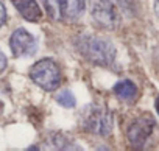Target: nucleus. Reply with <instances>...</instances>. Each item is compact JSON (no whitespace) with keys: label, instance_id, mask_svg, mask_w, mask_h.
<instances>
[{"label":"nucleus","instance_id":"obj_1","mask_svg":"<svg viewBox=\"0 0 159 151\" xmlns=\"http://www.w3.org/2000/svg\"><path fill=\"white\" fill-rule=\"evenodd\" d=\"M75 45L84 59L91 61L95 65L108 67L116 59V48L108 39L92 34H83L75 41Z\"/></svg>","mask_w":159,"mask_h":151},{"label":"nucleus","instance_id":"obj_2","mask_svg":"<svg viewBox=\"0 0 159 151\" xmlns=\"http://www.w3.org/2000/svg\"><path fill=\"white\" fill-rule=\"evenodd\" d=\"M112 114L102 104H89L81 114V126L86 132L106 137L112 131Z\"/></svg>","mask_w":159,"mask_h":151},{"label":"nucleus","instance_id":"obj_3","mask_svg":"<svg viewBox=\"0 0 159 151\" xmlns=\"http://www.w3.org/2000/svg\"><path fill=\"white\" fill-rule=\"evenodd\" d=\"M30 78L44 91L52 92L56 91L61 84V70L55 61L41 59L31 67Z\"/></svg>","mask_w":159,"mask_h":151},{"label":"nucleus","instance_id":"obj_4","mask_svg":"<svg viewBox=\"0 0 159 151\" xmlns=\"http://www.w3.org/2000/svg\"><path fill=\"white\" fill-rule=\"evenodd\" d=\"M48 16L55 20L73 22L84 13L86 0H41Z\"/></svg>","mask_w":159,"mask_h":151},{"label":"nucleus","instance_id":"obj_5","mask_svg":"<svg viewBox=\"0 0 159 151\" xmlns=\"http://www.w3.org/2000/svg\"><path fill=\"white\" fill-rule=\"evenodd\" d=\"M156 131H157V126H156V120L153 118V115L143 114V115L137 117L129 125L126 135H128V140L133 146L145 148Z\"/></svg>","mask_w":159,"mask_h":151},{"label":"nucleus","instance_id":"obj_6","mask_svg":"<svg viewBox=\"0 0 159 151\" xmlns=\"http://www.w3.org/2000/svg\"><path fill=\"white\" fill-rule=\"evenodd\" d=\"M91 14L103 28H114L120 20L119 11L112 0H91Z\"/></svg>","mask_w":159,"mask_h":151},{"label":"nucleus","instance_id":"obj_7","mask_svg":"<svg viewBox=\"0 0 159 151\" xmlns=\"http://www.w3.org/2000/svg\"><path fill=\"white\" fill-rule=\"evenodd\" d=\"M10 47L11 51L16 58H25V56H33L38 51V42L33 34H30L24 28H17L10 39Z\"/></svg>","mask_w":159,"mask_h":151},{"label":"nucleus","instance_id":"obj_8","mask_svg":"<svg viewBox=\"0 0 159 151\" xmlns=\"http://www.w3.org/2000/svg\"><path fill=\"white\" fill-rule=\"evenodd\" d=\"M13 5L16 7V10L20 13V16L24 19H27L28 22H38L42 17V11L38 5L36 0H11Z\"/></svg>","mask_w":159,"mask_h":151},{"label":"nucleus","instance_id":"obj_9","mask_svg":"<svg viewBox=\"0 0 159 151\" xmlns=\"http://www.w3.org/2000/svg\"><path fill=\"white\" fill-rule=\"evenodd\" d=\"M114 94L123 100V101H133L136 97H137V87L133 81L129 80H123V81H119L116 86H114Z\"/></svg>","mask_w":159,"mask_h":151},{"label":"nucleus","instance_id":"obj_10","mask_svg":"<svg viewBox=\"0 0 159 151\" xmlns=\"http://www.w3.org/2000/svg\"><path fill=\"white\" fill-rule=\"evenodd\" d=\"M56 100H58V103L61 104V106H64V108H75V97L69 92V91H62L58 97H56Z\"/></svg>","mask_w":159,"mask_h":151},{"label":"nucleus","instance_id":"obj_11","mask_svg":"<svg viewBox=\"0 0 159 151\" xmlns=\"http://www.w3.org/2000/svg\"><path fill=\"white\" fill-rule=\"evenodd\" d=\"M5 20H7V10H5V7H3V3L0 2V28L3 27V24H5Z\"/></svg>","mask_w":159,"mask_h":151},{"label":"nucleus","instance_id":"obj_12","mask_svg":"<svg viewBox=\"0 0 159 151\" xmlns=\"http://www.w3.org/2000/svg\"><path fill=\"white\" fill-rule=\"evenodd\" d=\"M5 69H7V58H5V55L2 51H0V73H2Z\"/></svg>","mask_w":159,"mask_h":151},{"label":"nucleus","instance_id":"obj_13","mask_svg":"<svg viewBox=\"0 0 159 151\" xmlns=\"http://www.w3.org/2000/svg\"><path fill=\"white\" fill-rule=\"evenodd\" d=\"M154 13H156V16L159 19V0H154Z\"/></svg>","mask_w":159,"mask_h":151},{"label":"nucleus","instance_id":"obj_14","mask_svg":"<svg viewBox=\"0 0 159 151\" xmlns=\"http://www.w3.org/2000/svg\"><path fill=\"white\" fill-rule=\"evenodd\" d=\"M154 106H156V111H157V114H159V97L156 98V101H154Z\"/></svg>","mask_w":159,"mask_h":151}]
</instances>
